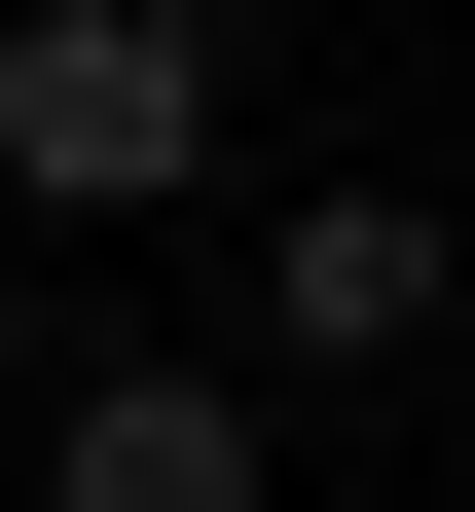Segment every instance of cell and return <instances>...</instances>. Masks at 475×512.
Returning <instances> with one entry per match:
<instances>
[{
	"label": "cell",
	"instance_id": "1",
	"mask_svg": "<svg viewBox=\"0 0 475 512\" xmlns=\"http://www.w3.org/2000/svg\"><path fill=\"white\" fill-rule=\"evenodd\" d=\"M220 0H0V220H220Z\"/></svg>",
	"mask_w": 475,
	"mask_h": 512
},
{
	"label": "cell",
	"instance_id": "2",
	"mask_svg": "<svg viewBox=\"0 0 475 512\" xmlns=\"http://www.w3.org/2000/svg\"><path fill=\"white\" fill-rule=\"evenodd\" d=\"M37 512H293L256 366H37Z\"/></svg>",
	"mask_w": 475,
	"mask_h": 512
},
{
	"label": "cell",
	"instance_id": "3",
	"mask_svg": "<svg viewBox=\"0 0 475 512\" xmlns=\"http://www.w3.org/2000/svg\"><path fill=\"white\" fill-rule=\"evenodd\" d=\"M475 256H439V183H256V366H402Z\"/></svg>",
	"mask_w": 475,
	"mask_h": 512
}]
</instances>
